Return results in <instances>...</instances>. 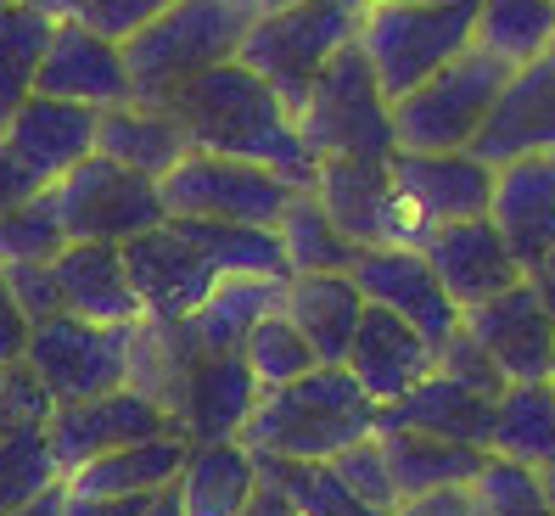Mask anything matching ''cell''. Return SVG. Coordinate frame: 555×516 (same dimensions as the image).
Wrapping results in <instances>:
<instances>
[{
	"instance_id": "6da1fadb",
	"label": "cell",
	"mask_w": 555,
	"mask_h": 516,
	"mask_svg": "<svg viewBox=\"0 0 555 516\" xmlns=\"http://www.w3.org/2000/svg\"><path fill=\"white\" fill-rule=\"evenodd\" d=\"M163 107L180 118V129L191 136V152L258 164L298 191L314 185V175H320V164L309 157V146L298 136V124H292V107L253 68H242V62H219L214 74L191 79Z\"/></svg>"
},
{
	"instance_id": "7a4b0ae2",
	"label": "cell",
	"mask_w": 555,
	"mask_h": 516,
	"mask_svg": "<svg viewBox=\"0 0 555 516\" xmlns=\"http://www.w3.org/2000/svg\"><path fill=\"white\" fill-rule=\"evenodd\" d=\"M359 438H376V399H365L343 365H314L298 382L270 387L242 427V443L270 461H337Z\"/></svg>"
},
{
	"instance_id": "3957f363",
	"label": "cell",
	"mask_w": 555,
	"mask_h": 516,
	"mask_svg": "<svg viewBox=\"0 0 555 516\" xmlns=\"http://www.w3.org/2000/svg\"><path fill=\"white\" fill-rule=\"evenodd\" d=\"M253 17L258 12L236 7V0H175V7L163 17H152L141 35L124 40L129 90H135V102L163 107L191 79L214 74L219 62H236Z\"/></svg>"
},
{
	"instance_id": "277c9868",
	"label": "cell",
	"mask_w": 555,
	"mask_h": 516,
	"mask_svg": "<svg viewBox=\"0 0 555 516\" xmlns=\"http://www.w3.org/2000/svg\"><path fill=\"white\" fill-rule=\"evenodd\" d=\"M298 136L309 146L314 164H387L399 152L393 136V102L382 95L371 62L359 56V46H343L325 74L309 85V95L292 113Z\"/></svg>"
},
{
	"instance_id": "5b68a950",
	"label": "cell",
	"mask_w": 555,
	"mask_h": 516,
	"mask_svg": "<svg viewBox=\"0 0 555 516\" xmlns=\"http://www.w3.org/2000/svg\"><path fill=\"white\" fill-rule=\"evenodd\" d=\"M477 0H404V7L359 12V56L371 62L387 102H404L461 51H472Z\"/></svg>"
},
{
	"instance_id": "8992f818",
	"label": "cell",
	"mask_w": 555,
	"mask_h": 516,
	"mask_svg": "<svg viewBox=\"0 0 555 516\" xmlns=\"http://www.w3.org/2000/svg\"><path fill=\"white\" fill-rule=\"evenodd\" d=\"M353 40H359V12L348 0H304V7L258 12L247 23V40H242L236 62L253 68L292 113H298L309 85L325 74V62Z\"/></svg>"
},
{
	"instance_id": "52a82bcc",
	"label": "cell",
	"mask_w": 555,
	"mask_h": 516,
	"mask_svg": "<svg viewBox=\"0 0 555 516\" xmlns=\"http://www.w3.org/2000/svg\"><path fill=\"white\" fill-rule=\"evenodd\" d=\"M511 79L505 62H494L488 51H461L438 68L427 85H415L404 102H393V136L399 152H472L477 129L494 107L500 85Z\"/></svg>"
},
{
	"instance_id": "ba28073f",
	"label": "cell",
	"mask_w": 555,
	"mask_h": 516,
	"mask_svg": "<svg viewBox=\"0 0 555 516\" xmlns=\"http://www.w3.org/2000/svg\"><path fill=\"white\" fill-rule=\"evenodd\" d=\"M135 326H90V320H79V314H51L28 332L23 365L35 371V382L51 394V404L102 399V394H113V387H129Z\"/></svg>"
},
{
	"instance_id": "9c48e42d",
	"label": "cell",
	"mask_w": 555,
	"mask_h": 516,
	"mask_svg": "<svg viewBox=\"0 0 555 516\" xmlns=\"http://www.w3.org/2000/svg\"><path fill=\"white\" fill-rule=\"evenodd\" d=\"M46 191L56 203V219H62V231H68V242H113V247H124V242L157 231V224H169L157 180L113 164V157H102V152L85 157L74 175H62Z\"/></svg>"
},
{
	"instance_id": "30bf717a",
	"label": "cell",
	"mask_w": 555,
	"mask_h": 516,
	"mask_svg": "<svg viewBox=\"0 0 555 516\" xmlns=\"http://www.w3.org/2000/svg\"><path fill=\"white\" fill-rule=\"evenodd\" d=\"M157 191H163L169 219H231V224H270L275 231V219L298 185H286L281 175L258 169V164L191 152V157H180L175 175L157 180Z\"/></svg>"
},
{
	"instance_id": "8fae6325",
	"label": "cell",
	"mask_w": 555,
	"mask_h": 516,
	"mask_svg": "<svg viewBox=\"0 0 555 516\" xmlns=\"http://www.w3.org/2000/svg\"><path fill=\"white\" fill-rule=\"evenodd\" d=\"M314 197L359 253H371V247H421L427 231H433V224L404 203V191L393 185V169L387 164H359V157L353 164H320Z\"/></svg>"
},
{
	"instance_id": "7c38bea8",
	"label": "cell",
	"mask_w": 555,
	"mask_h": 516,
	"mask_svg": "<svg viewBox=\"0 0 555 516\" xmlns=\"http://www.w3.org/2000/svg\"><path fill=\"white\" fill-rule=\"evenodd\" d=\"M163 433H180L175 415L157 399H146L141 387H113V394L79 399V404H51V415H46V443H51L62 477L79 472L95 455H113L124 443H146Z\"/></svg>"
},
{
	"instance_id": "4fadbf2b",
	"label": "cell",
	"mask_w": 555,
	"mask_h": 516,
	"mask_svg": "<svg viewBox=\"0 0 555 516\" xmlns=\"http://www.w3.org/2000/svg\"><path fill=\"white\" fill-rule=\"evenodd\" d=\"M348 275H353L359 298L371 309H393L404 326H415L433 348L461 332V309L443 293V281L433 275L421 247H371V253H359V265Z\"/></svg>"
},
{
	"instance_id": "5bb4252c",
	"label": "cell",
	"mask_w": 555,
	"mask_h": 516,
	"mask_svg": "<svg viewBox=\"0 0 555 516\" xmlns=\"http://www.w3.org/2000/svg\"><path fill=\"white\" fill-rule=\"evenodd\" d=\"M258 399H264V387H258L242 353H191L169 399V415L191 443H224V438H242Z\"/></svg>"
},
{
	"instance_id": "9a60e30c",
	"label": "cell",
	"mask_w": 555,
	"mask_h": 516,
	"mask_svg": "<svg viewBox=\"0 0 555 516\" xmlns=\"http://www.w3.org/2000/svg\"><path fill=\"white\" fill-rule=\"evenodd\" d=\"M124 270H129V286H135V298H141V314L169 320V326H180L219 281L208 270V258L191 247V236L175 219L135 236V242H124Z\"/></svg>"
},
{
	"instance_id": "2e32d148",
	"label": "cell",
	"mask_w": 555,
	"mask_h": 516,
	"mask_svg": "<svg viewBox=\"0 0 555 516\" xmlns=\"http://www.w3.org/2000/svg\"><path fill=\"white\" fill-rule=\"evenodd\" d=\"M35 95L79 102V107H90V113H107V107L135 102V90H129L124 46L107 40V35H95V28H85V23L56 17V35H51V46H46Z\"/></svg>"
},
{
	"instance_id": "e0dca14e",
	"label": "cell",
	"mask_w": 555,
	"mask_h": 516,
	"mask_svg": "<svg viewBox=\"0 0 555 516\" xmlns=\"http://www.w3.org/2000/svg\"><path fill=\"white\" fill-rule=\"evenodd\" d=\"M461 326L482 343V353L500 365L505 382H550V365H555V320L539 304V293L528 286V275H521L511 293L466 309Z\"/></svg>"
},
{
	"instance_id": "ac0fdd59",
	"label": "cell",
	"mask_w": 555,
	"mask_h": 516,
	"mask_svg": "<svg viewBox=\"0 0 555 516\" xmlns=\"http://www.w3.org/2000/svg\"><path fill=\"white\" fill-rule=\"evenodd\" d=\"M95 118L79 102H56V95H28V102L0 124V146L17 157V169L40 191L74 175L85 157H95Z\"/></svg>"
},
{
	"instance_id": "d6986e66",
	"label": "cell",
	"mask_w": 555,
	"mask_h": 516,
	"mask_svg": "<svg viewBox=\"0 0 555 516\" xmlns=\"http://www.w3.org/2000/svg\"><path fill=\"white\" fill-rule=\"evenodd\" d=\"M472 152L488 169L516 164V157H544L555 152V62L539 56L528 68H511L500 85L494 107H488Z\"/></svg>"
},
{
	"instance_id": "ffe728a7",
	"label": "cell",
	"mask_w": 555,
	"mask_h": 516,
	"mask_svg": "<svg viewBox=\"0 0 555 516\" xmlns=\"http://www.w3.org/2000/svg\"><path fill=\"white\" fill-rule=\"evenodd\" d=\"M421 253H427L433 275L443 281V293L454 298V309H477L488 298L511 293V286L521 281V265L511 258L505 236L494 231V219H454V224H433L427 242H421Z\"/></svg>"
},
{
	"instance_id": "44dd1931",
	"label": "cell",
	"mask_w": 555,
	"mask_h": 516,
	"mask_svg": "<svg viewBox=\"0 0 555 516\" xmlns=\"http://www.w3.org/2000/svg\"><path fill=\"white\" fill-rule=\"evenodd\" d=\"M387 169H393V185L404 191V203L427 224L488 219L494 169H488L477 152H393Z\"/></svg>"
},
{
	"instance_id": "7402d4cb",
	"label": "cell",
	"mask_w": 555,
	"mask_h": 516,
	"mask_svg": "<svg viewBox=\"0 0 555 516\" xmlns=\"http://www.w3.org/2000/svg\"><path fill=\"white\" fill-rule=\"evenodd\" d=\"M343 371L365 387V399H376V410H382V404L404 399L415 382H427L438 371V348L421 337L415 326H404L393 309H371L365 304Z\"/></svg>"
},
{
	"instance_id": "603a6c76",
	"label": "cell",
	"mask_w": 555,
	"mask_h": 516,
	"mask_svg": "<svg viewBox=\"0 0 555 516\" xmlns=\"http://www.w3.org/2000/svg\"><path fill=\"white\" fill-rule=\"evenodd\" d=\"M488 219H494V231L505 236L521 275H528L544 253H555V152L500 164Z\"/></svg>"
},
{
	"instance_id": "cb8c5ba5",
	"label": "cell",
	"mask_w": 555,
	"mask_h": 516,
	"mask_svg": "<svg viewBox=\"0 0 555 516\" xmlns=\"http://www.w3.org/2000/svg\"><path fill=\"white\" fill-rule=\"evenodd\" d=\"M488 427H494V399L443 371H433L404 399L376 410V433H427V438L472 443V449H488Z\"/></svg>"
},
{
	"instance_id": "d4e9b609",
	"label": "cell",
	"mask_w": 555,
	"mask_h": 516,
	"mask_svg": "<svg viewBox=\"0 0 555 516\" xmlns=\"http://www.w3.org/2000/svg\"><path fill=\"white\" fill-rule=\"evenodd\" d=\"M51 270L62 286V314H79L90 326H135V320H146L135 286H129V270H124V247L68 242Z\"/></svg>"
},
{
	"instance_id": "484cf974",
	"label": "cell",
	"mask_w": 555,
	"mask_h": 516,
	"mask_svg": "<svg viewBox=\"0 0 555 516\" xmlns=\"http://www.w3.org/2000/svg\"><path fill=\"white\" fill-rule=\"evenodd\" d=\"M191 455V438L185 433H163L146 443H124L113 455H95L79 472L62 477L68 494H90V500H135V494H163L180 482V466Z\"/></svg>"
},
{
	"instance_id": "4316f807",
	"label": "cell",
	"mask_w": 555,
	"mask_h": 516,
	"mask_svg": "<svg viewBox=\"0 0 555 516\" xmlns=\"http://www.w3.org/2000/svg\"><path fill=\"white\" fill-rule=\"evenodd\" d=\"M286 281H264V275H219L214 293L180 320L185 343L197 353H242L247 337L258 332V320H270L281 309Z\"/></svg>"
},
{
	"instance_id": "83f0119b",
	"label": "cell",
	"mask_w": 555,
	"mask_h": 516,
	"mask_svg": "<svg viewBox=\"0 0 555 516\" xmlns=\"http://www.w3.org/2000/svg\"><path fill=\"white\" fill-rule=\"evenodd\" d=\"M281 314L309 337L320 365H343L353 348V332H359V314H365V298H359L348 270L343 275H292L281 293Z\"/></svg>"
},
{
	"instance_id": "f1b7e54d",
	"label": "cell",
	"mask_w": 555,
	"mask_h": 516,
	"mask_svg": "<svg viewBox=\"0 0 555 516\" xmlns=\"http://www.w3.org/2000/svg\"><path fill=\"white\" fill-rule=\"evenodd\" d=\"M95 152L113 164L135 169L146 180H163L180 169V157H191V136L169 107H146V102H124L95 118Z\"/></svg>"
},
{
	"instance_id": "f546056e",
	"label": "cell",
	"mask_w": 555,
	"mask_h": 516,
	"mask_svg": "<svg viewBox=\"0 0 555 516\" xmlns=\"http://www.w3.org/2000/svg\"><path fill=\"white\" fill-rule=\"evenodd\" d=\"M258 482H264L258 455L242 438H224V443H191L175 494H180L185 516H236L253 500Z\"/></svg>"
},
{
	"instance_id": "4dcf8cb0",
	"label": "cell",
	"mask_w": 555,
	"mask_h": 516,
	"mask_svg": "<svg viewBox=\"0 0 555 516\" xmlns=\"http://www.w3.org/2000/svg\"><path fill=\"white\" fill-rule=\"evenodd\" d=\"M376 438H382L387 472H393L399 505L421 500V494H438V489H472L482 461H488V449L427 438V433H376Z\"/></svg>"
},
{
	"instance_id": "1f68e13d",
	"label": "cell",
	"mask_w": 555,
	"mask_h": 516,
	"mask_svg": "<svg viewBox=\"0 0 555 516\" xmlns=\"http://www.w3.org/2000/svg\"><path fill=\"white\" fill-rule=\"evenodd\" d=\"M488 455L550 472L555 466V387L550 382H511L494 399Z\"/></svg>"
},
{
	"instance_id": "d6a6232c",
	"label": "cell",
	"mask_w": 555,
	"mask_h": 516,
	"mask_svg": "<svg viewBox=\"0 0 555 516\" xmlns=\"http://www.w3.org/2000/svg\"><path fill=\"white\" fill-rule=\"evenodd\" d=\"M275 236H281V253H286L292 275H343V270L359 265V247L332 224V214L320 208L314 185L292 191V203L275 219Z\"/></svg>"
},
{
	"instance_id": "836d02e7",
	"label": "cell",
	"mask_w": 555,
	"mask_h": 516,
	"mask_svg": "<svg viewBox=\"0 0 555 516\" xmlns=\"http://www.w3.org/2000/svg\"><path fill=\"white\" fill-rule=\"evenodd\" d=\"M472 46L505 68H528L555 46V0H477Z\"/></svg>"
},
{
	"instance_id": "e575fe53",
	"label": "cell",
	"mask_w": 555,
	"mask_h": 516,
	"mask_svg": "<svg viewBox=\"0 0 555 516\" xmlns=\"http://www.w3.org/2000/svg\"><path fill=\"white\" fill-rule=\"evenodd\" d=\"M51 35H56V17L40 0H7L0 7V124L35 95Z\"/></svg>"
},
{
	"instance_id": "d590c367",
	"label": "cell",
	"mask_w": 555,
	"mask_h": 516,
	"mask_svg": "<svg viewBox=\"0 0 555 516\" xmlns=\"http://www.w3.org/2000/svg\"><path fill=\"white\" fill-rule=\"evenodd\" d=\"M175 224L191 236V247L208 258L214 275L292 281L286 253H281V236L270 231V224H231V219H175Z\"/></svg>"
},
{
	"instance_id": "8d00e7d4",
	"label": "cell",
	"mask_w": 555,
	"mask_h": 516,
	"mask_svg": "<svg viewBox=\"0 0 555 516\" xmlns=\"http://www.w3.org/2000/svg\"><path fill=\"white\" fill-rule=\"evenodd\" d=\"M258 472L275 477L292 494L298 516H387V511L365 505L353 489H343V477L325 461H270V455H258Z\"/></svg>"
},
{
	"instance_id": "74e56055",
	"label": "cell",
	"mask_w": 555,
	"mask_h": 516,
	"mask_svg": "<svg viewBox=\"0 0 555 516\" xmlns=\"http://www.w3.org/2000/svg\"><path fill=\"white\" fill-rule=\"evenodd\" d=\"M51 489H62V466L46 443V427H28L0 443V516L35 505Z\"/></svg>"
},
{
	"instance_id": "f35d334b",
	"label": "cell",
	"mask_w": 555,
	"mask_h": 516,
	"mask_svg": "<svg viewBox=\"0 0 555 516\" xmlns=\"http://www.w3.org/2000/svg\"><path fill=\"white\" fill-rule=\"evenodd\" d=\"M62 247H68V231L56 219L51 191H35L28 203L0 214V265H56Z\"/></svg>"
},
{
	"instance_id": "ab89813d",
	"label": "cell",
	"mask_w": 555,
	"mask_h": 516,
	"mask_svg": "<svg viewBox=\"0 0 555 516\" xmlns=\"http://www.w3.org/2000/svg\"><path fill=\"white\" fill-rule=\"evenodd\" d=\"M242 360H247V371L258 376V387H286V382H298V376H309L320 360H314V348H309V337L292 326V320L275 309L270 320H258V332L247 337V348H242Z\"/></svg>"
},
{
	"instance_id": "60d3db41",
	"label": "cell",
	"mask_w": 555,
	"mask_h": 516,
	"mask_svg": "<svg viewBox=\"0 0 555 516\" xmlns=\"http://www.w3.org/2000/svg\"><path fill=\"white\" fill-rule=\"evenodd\" d=\"M472 500H477L488 516H555L550 489H544V472L516 466V461H500V455L482 461V472H477V482H472Z\"/></svg>"
},
{
	"instance_id": "b9f144b4",
	"label": "cell",
	"mask_w": 555,
	"mask_h": 516,
	"mask_svg": "<svg viewBox=\"0 0 555 516\" xmlns=\"http://www.w3.org/2000/svg\"><path fill=\"white\" fill-rule=\"evenodd\" d=\"M40 7L51 17H68V23H85L95 28V35H107V40H129V35H141V28L152 17H163L175 7V0H40Z\"/></svg>"
},
{
	"instance_id": "7bdbcfd3",
	"label": "cell",
	"mask_w": 555,
	"mask_h": 516,
	"mask_svg": "<svg viewBox=\"0 0 555 516\" xmlns=\"http://www.w3.org/2000/svg\"><path fill=\"white\" fill-rule=\"evenodd\" d=\"M337 477H343V489H353L365 505H376V511H387L393 516L399 511V489H393V472H387V455H382V438H359V443H348L337 461H325Z\"/></svg>"
},
{
	"instance_id": "ee69618b",
	"label": "cell",
	"mask_w": 555,
	"mask_h": 516,
	"mask_svg": "<svg viewBox=\"0 0 555 516\" xmlns=\"http://www.w3.org/2000/svg\"><path fill=\"white\" fill-rule=\"evenodd\" d=\"M51 415V394L35 382L28 365H7L0 371V443L28 433V427H46Z\"/></svg>"
},
{
	"instance_id": "f6af8a7d",
	"label": "cell",
	"mask_w": 555,
	"mask_h": 516,
	"mask_svg": "<svg viewBox=\"0 0 555 516\" xmlns=\"http://www.w3.org/2000/svg\"><path fill=\"white\" fill-rule=\"evenodd\" d=\"M438 371L443 376H454V382H466V387H477V394H488V399H500L505 394V376H500V365L494 360H488V353H482V343L461 326V332H454L449 343H438Z\"/></svg>"
},
{
	"instance_id": "bcb514c9",
	"label": "cell",
	"mask_w": 555,
	"mask_h": 516,
	"mask_svg": "<svg viewBox=\"0 0 555 516\" xmlns=\"http://www.w3.org/2000/svg\"><path fill=\"white\" fill-rule=\"evenodd\" d=\"M7 286L23 309L28 326H40V320L62 314V286H56V270L51 265H7Z\"/></svg>"
},
{
	"instance_id": "7dc6e473",
	"label": "cell",
	"mask_w": 555,
	"mask_h": 516,
	"mask_svg": "<svg viewBox=\"0 0 555 516\" xmlns=\"http://www.w3.org/2000/svg\"><path fill=\"white\" fill-rule=\"evenodd\" d=\"M28 320L12 298V286H7V265H0V365H23V348H28Z\"/></svg>"
},
{
	"instance_id": "c3c4849f",
	"label": "cell",
	"mask_w": 555,
	"mask_h": 516,
	"mask_svg": "<svg viewBox=\"0 0 555 516\" xmlns=\"http://www.w3.org/2000/svg\"><path fill=\"white\" fill-rule=\"evenodd\" d=\"M393 516H472V489H438V494L404 500Z\"/></svg>"
},
{
	"instance_id": "681fc988",
	"label": "cell",
	"mask_w": 555,
	"mask_h": 516,
	"mask_svg": "<svg viewBox=\"0 0 555 516\" xmlns=\"http://www.w3.org/2000/svg\"><path fill=\"white\" fill-rule=\"evenodd\" d=\"M141 511H146V494H135V500H90V494L62 489V516H141Z\"/></svg>"
},
{
	"instance_id": "f907efd6",
	"label": "cell",
	"mask_w": 555,
	"mask_h": 516,
	"mask_svg": "<svg viewBox=\"0 0 555 516\" xmlns=\"http://www.w3.org/2000/svg\"><path fill=\"white\" fill-rule=\"evenodd\" d=\"M236 516H298V505H292V494L281 489L275 477H264V482L253 489V500H247Z\"/></svg>"
},
{
	"instance_id": "816d5d0a",
	"label": "cell",
	"mask_w": 555,
	"mask_h": 516,
	"mask_svg": "<svg viewBox=\"0 0 555 516\" xmlns=\"http://www.w3.org/2000/svg\"><path fill=\"white\" fill-rule=\"evenodd\" d=\"M528 286L539 293V304H544V309H550V320H555V253H544L539 265L528 270Z\"/></svg>"
},
{
	"instance_id": "f5cc1de1",
	"label": "cell",
	"mask_w": 555,
	"mask_h": 516,
	"mask_svg": "<svg viewBox=\"0 0 555 516\" xmlns=\"http://www.w3.org/2000/svg\"><path fill=\"white\" fill-rule=\"evenodd\" d=\"M141 516H185V505H180V494L175 489H163V494H152L146 500V511Z\"/></svg>"
},
{
	"instance_id": "db71d44e",
	"label": "cell",
	"mask_w": 555,
	"mask_h": 516,
	"mask_svg": "<svg viewBox=\"0 0 555 516\" xmlns=\"http://www.w3.org/2000/svg\"><path fill=\"white\" fill-rule=\"evenodd\" d=\"M12 516H62V489H51V494H40L35 505H23V511H12Z\"/></svg>"
},
{
	"instance_id": "11a10c76",
	"label": "cell",
	"mask_w": 555,
	"mask_h": 516,
	"mask_svg": "<svg viewBox=\"0 0 555 516\" xmlns=\"http://www.w3.org/2000/svg\"><path fill=\"white\" fill-rule=\"evenodd\" d=\"M353 12H371V7H404V0H348Z\"/></svg>"
},
{
	"instance_id": "9f6ffc18",
	"label": "cell",
	"mask_w": 555,
	"mask_h": 516,
	"mask_svg": "<svg viewBox=\"0 0 555 516\" xmlns=\"http://www.w3.org/2000/svg\"><path fill=\"white\" fill-rule=\"evenodd\" d=\"M281 7H304V0H258V12H281Z\"/></svg>"
},
{
	"instance_id": "6f0895ef",
	"label": "cell",
	"mask_w": 555,
	"mask_h": 516,
	"mask_svg": "<svg viewBox=\"0 0 555 516\" xmlns=\"http://www.w3.org/2000/svg\"><path fill=\"white\" fill-rule=\"evenodd\" d=\"M544 489H550V505H555V466L544 472Z\"/></svg>"
},
{
	"instance_id": "680465c9",
	"label": "cell",
	"mask_w": 555,
	"mask_h": 516,
	"mask_svg": "<svg viewBox=\"0 0 555 516\" xmlns=\"http://www.w3.org/2000/svg\"><path fill=\"white\" fill-rule=\"evenodd\" d=\"M236 7H247V12H258V0H236Z\"/></svg>"
},
{
	"instance_id": "91938a15",
	"label": "cell",
	"mask_w": 555,
	"mask_h": 516,
	"mask_svg": "<svg viewBox=\"0 0 555 516\" xmlns=\"http://www.w3.org/2000/svg\"><path fill=\"white\" fill-rule=\"evenodd\" d=\"M472 516H488V511H482V505H477V500H472Z\"/></svg>"
},
{
	"instance_id": "94428289",
	"label": "cell",
	"mask_w": 555,
	"mask_h": 516,
	"mask_svg": "<svg viewBox=\"0 0 555 516\" xmlns=\"http://www.w3.org/2000/svg\"><path fill=\"white\" fill-rule=\"evenodd\" d=\"M550 387H555V365H550Z\"/></svg>"
},
{
	"instance_id": "6125c7cd",
	"label": "cell",
	"mask_w": 555,
	"mask_h": 516,
	"mask_svg": "<svg viewBox=\"0 0 555 516\" xmlns=\"http://www.w3.org/2000/svg\"><path fill=\"white\" fill-rule=\"evenodd\" d=\"M550 62H555V46H550Z\"/></svg>"
},
{
	"instance_id": "be15d7a7",
	"label": "cell",
	"mask_w": 555,
	"mask_h": 516,
	"mask_svg": "<svg viewBox=\"0 0 555 516\" xmlns=\"http://www.w3.org/2000/svg\"><path fill=\"white\" fill-rule=\"evenodd\" d=\"M0 371H7V365H0Z\"/></svg>"
}]
</instances>
